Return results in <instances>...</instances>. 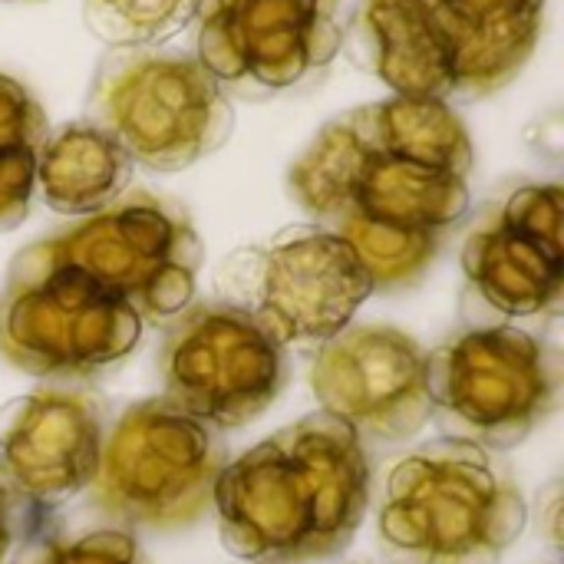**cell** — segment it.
Returning <instances> with one entry per match:
<instances>
[{
  "instance_id": "1",
  "label": "cell",
  "mask_w": 564,
  "mask_h": 564,
  "mask_svg": "<svg viewBox=\"0 0 564 564\" xmlns=\"http://www.w3.org/2000/svg\"><path fill=\"white\" fill-rule=\"evenodd\" d=\"M212 506L221 545L241 562H330L354 545L370 506L367 446L317 410L225 463Z\"/></svg>"
},
{
  "instance_id": "2",
  "label": "cell",
  "mask_w": 564,
  "mask_h": 564,
  "mask_svg": "<svg viewBox=\"0 0 564 564\" xmlns=\"http://www.w3.org/2000/svg\"><path fill=\"white\" fill-rule=\"evenodd\" d=\"M525 522L529 509L506 463L446 436L393 466L377 539L393 564H502Z\"/></svg>"
},
{
  "instance_id": "3",
  "label": "cell",
  "mask_w": 564,
  "mask_h": 564,
  "mask_svg": "<svg viewBox=\"0 0 564 564\" xmlns=\"http://www.w3.org/2000/svg\"><path fill=\"white\" fill-rule=\"evenodd\" d=\"M20 258L69 268L126 301L142 324L175 321L195 297L205 248L192 221L152 192H126Z\"/></svg>"
},
{
  "instance_id": "4",
  "label": "cell",
  "mask_w": 564,
  "mask_h": 564,
  "mask_svg": "<svg viewBox=\"0 0 564 564\" xmlns=\"http://www.w3.org/2000/svg\"><path fill=\"white\" fill-rule=\"evenodd\" d=\"M86 109L93 126L152 172L202 162L235 129L231 99L198 56L159 46L109 50L96 66Z\"/></svg>"
},
{
  "instance_id": "5",
  "label": "cell",
  "mask_w": 564,
  "mask_h": 564,
  "mask_svg": "<svg viewBox=\"0 0 564 564\" xmlns=\"http://www.w3.org/2000/svg\"><path fill=\"white\" fill-rule=\"evenodd\" d=\"M225 446L215 430L169 397L132 403L106 433L93 502L126 529L178 532L208 506Z\"/></svg>"
},
{
  "instance_id": "6",
  "label": "cell",
  "mask_w": 564,
  "mask_h": 564,
  "mask_svg": "<svg viewBox=\"0 0 564 564\" xmlns=\"http://www.w3.org/2000/svg\"><path fill=\"white\" fill-rule=\"evenodd\" d=\"M558 354L512 324L476 327L426 354V393L449 440L489 453L525 443L558 403Z\"/></svg>"
},
{
  "instance_id": "7",
  "label": "cell",
  "mask_w": 564,
  "mask_h": 564,
  "mask_svg": "<svg viewBox=\"0 0 564 564\" xmlns=\"http://www.w3.org/2000/svg\"><path fill=\"white\" fill-rule=\"evenodd\" d=\"M294 202L324 228L340 218L446 235L469 212V178L373 145L350 112L327 122L288 175Z\"/></svg>"
},
{
  "instance_id": "8",
  "label": "cell",
  "mask_w": 564,
  "mask_h": 564,
  "mask_svg": "<svg viewBox=\"0 0 564 564\" xmlns=\"http://www.w3.org/2000/svg\"><path fill=\"white\" fill-rule=\"evenodd\" d=\"M221 288L278 344L317 350L354 324L373 284L354 248L324 225H294L261 248L238 251Z\"/></svg>"
},
{
  "instance_id": "9",
  "label": "cell",
  "mask_w": 564,
  "mask_h": 564,
  "mask_svg": "<svg viewBox=\"0 0 564 564\" xmlns=\"http://www.w3.org/2000/svg\"><path fill=\"white\" fill-rule=\"evenodd\" d=\"M139 314L69 268L13 258L0 297V354L30 377H89L135 350Z\"/></svg>"
},
{
  "instance_id": "10",
  "label": "cell",
  "mask_w": 564,
  "mask_h": 564,
  "mask_svg": "<svg viewBox=\"0 0 564 564\" xmlns=\"http://www.w3.org/2000/svg\"><path fill=\"white\" fill-rule=\"evenodd\" d=\"M159 373L175 406L212 430H238L281 397L291 360L245 307L212 301L169 321Z\"/></svg>"
},
{
  "instance_id": "11",
  "label": "cell",
  "mask_w": 564,
  "mask_h": 564,
  "mask_svg": "<svg viewBox=\"0 0 564 564\" xmlns=\"http://www.w3.org/2000/svg\"><path fill=\"white\" fill-rule=\"evenodd\" d=\"M340 46V0H208L198 26V63L225 93L245 99L301 86Z\"/></svg>"
},
{
  "instance_id": "12",
  "label": "cell",
  "mask_w": 564,
  "mask_h": 564,
  "mask_svg": "<svg viewBox=\"0 0 564 564\" xmlns=\"http://www.w3.org/2000/svg\"><path fill=\"white\" fill-rule=\"evenodd\" d=\"M311 390L324 413L347 423L364 443H406L430 420L426 350L400 327H347L311 364Z\"/></svg>"
},
{
  "instance_id": "13",
  "label": "cell",
  "mask_w": 564,
  "mask_h": 564,
  "mask_svg": "<svg viewBox=\"0 0 564 564\" xmlns=\"http://www.w3.org/2000/svg\"><path fill=\"white\" fill-rule=\"evenodd\" d=\"M564 188L522 185L489 208L463 245L476 297L502 317H539L562 304Z\"/></svg>"
},
{
  "instance_id": "14",
  "label": "cell",
  "mask_w": 564,
  "mask_h": 564,
  "mask_svg": "<svg viewBox=\"0 0 564 564\" xmlns=\"http://www.w3.org/2000/svg\"><path fill=\"white\" fill-rule=\"evenodd\" d=\"M106 406L89 390L40 387L0 410V473L13 492L46 519L93 486Z\"/></svg>"
},
{
  "instance_id": "15",
  "label": "cell",
  "mask_w": 564,
  "mask_h": 564,
  "mask_svg": "<svg viewBox=\"0 0 564 564\" xmlns=\"http://www.w3.org/2000/svg\"><path fill=\"white\" fill-rule=\"evenodd\" d=\"M453 63V96L482 99L532 59L545 0H420Z\"/></svg>"
},
{
  "instance_id": "16",
  "label": "cell",
  "mask_w": 564,
  "mask_h": 564,
  "mask_svg": "<svg viewBox=\"0 0 564 564\" xmlns=\"http://www.w3.org/2000/svg\"><path fill=\"white\" fill-rule=\"evenodd\" d=\"M344 43L397 96L453 99V63L420 0H357Z\"/></svg>"
},
{
  "instance_id": "17",
  "label": "cell",
  "mask_w": 564,
  "mask_h": 564,
  "mask_svg": "<svg viewBox=\"0 0 564 564\" xmlns=\"http://www.w3.org/2000/svg\"><path fill=\"white\" fill-rule=\"evenodd\" d=\"M126 149L89 119L46 132L36 155V192L59 215H93L126 195L132 182Z\"/></svg>"
},
{
  "instance_id": "18",
  "label": "cell",
  "mask_w": 564,
  "mask_h": 564,
  "mask_svg": "<svg viewBox=\"0 0 564 564\" xmlns=\"http://www.w3.org/2000/svg\"><path fill=\"white\" fill-rule=\"evenodd\" d=\"M357 129L400 159H413L453 175L469 178L473 172V139L466 122L453 112L446 99L426 96H390L383 102H367L350 109Z\"/></svg>"
},
{
  "instance_id": "19",
  "label": "cell",
  "mask_w": 564,
  "mask_h": 564,
  "mask_svg": "<svg viewBox=\"0 0 564 564\" xmlns=\"http://www.w3.org/2000/svg\"><path fill=\"white\" fill-rule=\"evenodd\" d=\"M330 231H337L354 248L373 291H400L416 284L443 248V235L436 231L367 218H340L330 225Z\"/></svg>"
},
{
  "instance_id": "20",
  "label": "cell",
  "mask_w": 564,
  "mask_h": 564,
  "mask_svg": "<svg viewBox=\"0 0 564 564\" xmlns=\"http://www.w3.org/2000/svg\"><path fill=\"white\" fill-rule=\"evenodd\" d=\"M202 3L205 0H83V20L112 50H142L182 33Z\"/></svg>"
},
{
  "instance_id": "21",
  "label": "cell",
  "mask_w": 564,
  "mask_h": 564,
  "mask_svg": "<svg viewBox=\"0 0 564 564\" xmlns=\"http://www.w3.org/2000/svg\"><path fill=\"white\" fill-rule=\"evenodd\" d=\"M20 564H145L132 532L99 529L76 539H33Z\"/></svg>"
},
{
  "instance_id": "22",
  "label": "cell",
  "mask_w": 564,
  "mask_h": 564,
  "mask_svg": "<svg viewBox=\"0 0 564 564\" xmlns=\"http://www.w3.org/2000/svg\"><path fill=\"white\" fill-rule=\"evenodd\" d=\"M46 132V112L36 96L20 79L0 73V155L40 152Z\"/></svg>"
},
{
  "instance_id": "23",
  "label": "cell",
  "mask_w": 564,
  "mask_h": 564,
  "mask_svg": "<svg viewBox=\"0 0 564 564\" xmlns=\"http://www.w3.org/2000/svg\"><path fill=\"white\" fill-rule=\"evenodd\" d=\"M36 155L40 152L0 155V231H13L33 205Z\"/></svg>"
},
{
  "instance_id": "24",
  "label": "cell",
  "mask_w": 564,
  "mask_h": 564,
  "mask_svg": "<svg viewBox=\"0 0 564 564\" xmlns=\"http://www.w3.org/2000/svg\"><path fill=\"white\" fill-rule=\"evenodd\" d=\"M40 516L13 492V486L3 479L0 473V564L7 562V555L17 549V545H30L36 539V529H40Z\"/></svg>"
}]
</instances>
